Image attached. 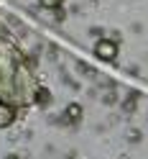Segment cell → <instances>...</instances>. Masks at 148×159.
<instances>
[{"label":"cell","instance_id":"obj_1","mask_svg":"<svg viewBox=\"0 0 148 159\" xmlns=\"http://www.w3.org/2000/svg\"><path fill=\"white\" fill-rule=\"evenodd\" d=\"M95 54L100 57V59H115V54H117V44L115 41H110V39H102V41H97L95 44Z\"/></svg>","mask_w":148,"mask_h":159},{"label":"cell","instance_id":"obj_2","mask_svg":"<svg viewBox=\"0 0 148 159\" xmlns=\"http://www.w3.org/2000/svg\"><path fill=\"white\" fill-rule=\"evenodd\" d=\"M13 121H15V111H13V105H8V103H0V128L11 126Z\"/></svg>","mask_w":148,"mask_h":159},{"label":"cell","instance_id":"obj_3","mask_svg":"<svg viewBox=\"0 0 148 159\" xmlns=\"http://www.w3.org/2000/svg\"><path fill=\"white\" fill-rule=\"evenodd\" d=\"M66 118L69 121H82V105L79 103H69L66 105Z\"/></svg>","mask_w":148,"mask_h":159},{"label":"cell","instance_id":"obj_4","mask_svg":"<svg viewBox=\"0 0 148 159\" xmlns=\"http://www.w3.org/2000/svg\"><path fill=\"white\" fill-rule=\"evenodd\" d=\"M61 3H64V0H41V5L49 8V11H56V8H61Z\"/></svg>","mask_w":148,"mask_h":159},{"label":"cell","instance_id":"obj_5","mask_svg":"<svg viewBox=\"0 0 148 159\" xmlns=\"http://www.w3.org/2000/svg\"><path fill=\"white\" fill-rule=\"evenodd\" d=\"M36 100H38V103H49V93H46V90H38V93H36Z\"/></svg>","mask_w":148,"mask_h":159},{"label":"cell","instance_id":"obj_6","mask_svg":"<svg viewBox=\"0 0 148 159\" xmlns=\"http://www.w3.org/2000/svg\"><path fill=\"white\" fill-rule=\"evenodd\" d=\"M8 159H18V157H15V154H11V157H8Z\"/></svg>","mask_w":148,"mask_h":159}]
</instances>
